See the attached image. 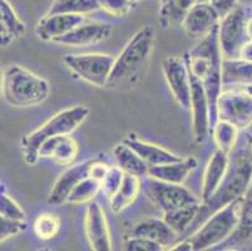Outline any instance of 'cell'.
Returning <instances> with one entry per match:
<instances>
[{
    "instance_id": "23",
    "label": "cell",
    "mask_w": 252,
    "mask_h": 251,
    "mask_svg": "<svg viewBox=\"0 0 252 251\" xmlns=\"http://www.w3.org/2000/svg\"><path fill=\"white\" fill-rule=\"evenodd\" d=\"M27 27L8 0H0V48L8 47L24 36Z\"/></svg>"
},
{
    "instance_id": "46",
    "label": "cell",
    "mask_w": 252,
    "mask_h": 251,
    "mask_svg": "<svg viewBox=\"0 0 252 251\" xmlns=\"http://www.w3.org/2000/svg\"><path fill=\"white\" fill-rule=\"evenodd\" d=\"M161 1H162V5H163V4L169 3V1H171V0H161Z\"/></svg>"
},
{
    "instance_id": "6",
    "label": "cell",
    "mask_w": 252,
    "mask_h": 251,
    "mask_svg": "<svg viewBox=\"0 0 252 251\" xmlns=\"http://www.w3.org/2000/svg\"><path fill=\"white\" fill-rule=\"evenodd\" d=\"M241 204L242 197L211 214L189 238L192 251L208 250L230 239L240 225Z\"/></svg>"
},
{
    "instance_id": "32",
    "label": "cell",
    "mask_w": 252,
    "mask_h": 251,
    "mask_svg": "<svg viewBox=\"0 0 252 251\" xmlns=\"http://www.w3.org/2000/svg\"><path fill=\"white\" fill-rule=\"evenodd\" d=\"M0 215L13 221L25 222V213L20 205L6 192L5 187L0 185Z\"/></svg>"
},
{
    "instance_id": "40",
    "label": "cell",
    "mask_w": 252,
    "mask_h": 251,
    "mask_svg": "<svg viewBox=\"0 0 252 251\" xmlns=\"http://www.w3.org/2000/svg\"><path fill=\"white\" fill-rule=\"evenodd\" d=\"M168 250H172V251H176V250H187V251H192V244L191 241H189V239H185V240H182L181 243H177L176 241L175 244L172 246H169Z\"/></svg>"
},
{
    "instance_id": "21",
    "label": "cell",
    "mask_w": 252,
    "mask_h": 251,
    "mask_svg": "<svg viewBox=\"0 0 252 251\" xmlns=\"http://www.w3.org/2000/svg\"><path fill=\"white\" fill-rule=\"evenodd\" d=\"M197 165L198 162L194 157L181 158L180 161H176V162L152 166L148 169L147 176L150 179L163 181V182L182 185L186 179L189 177V175L196 170Z\"/></svg>"
},
{
    "instance_id": "13",
    "label": "cell",
    "mask_w": 252,
    "mask_h": 251,
    "mask_svg": "<svg viewBox=\"0 0 252 251\" xmlns=\"http://www.w3.org/2000/svg\"><path fill=\"white\" fill-rule=\"evenodd\" d=\"M86 234L92 250H112V239L108 221H107L102 206L95 201H91L87 207Z\"/></svg>"
},
{
    "instance_id": "27",
    "label": "cell",
    "mask_w": 252,
    "mask_h": 251,
    "mask_svg": "<svg viewBox=\"0 0 252 251\" xmlns=\"http://www.w3.org/2000/svg\"><path fill=\"white\" fill-rule=\"evenodd\" d=\"M202 202H194V204L185 205L176 210L163 214V220L171 226V229L178 235H182L193 225Z\"/></svg>"
},
{
    "instance_id": "18",
    "label": "cell",
    "mask_w": 252,
    "mask_h": 251,
    "mask_svg": "<svg viewBox=\"0 0 252 251\" xmlns=\"http://www.w3.org/2000/svg\"><path fill=\"white\" fill-rule=\"evenodd\" d=\"M79 153V147L70 135H61L47 140L39 148V158H49L62 166L73 165Z\"/></svg>"
},
{
    "instance_id": "10",
    "label": "cell",
    "mask_w": 252,
    "mask_h": 251,
    "mask_svg": "<svg viewBox=\"0 0 252 251\" xmlns=\"http://www.w3.org/2000/svg\"><path fill=\"white\" fill-rule=\"evenodd\" d=\"M164 79L178 106L189 109L191 106V78L185 57L172 55L162 63Z\"/></svg>"
},
{
    "instance_id": "1",
    "label": "cell",
    "mask_w": 252,
    "mask_h": 251,
    "mask_svg": "<svg viewBox=\"0 0 252 251\" xmlns=\"http://www.w3.org/2000/svg\"><path fill=\"white\" fill-rule=\"evenodd\" d=\"M189 72L202 82L210 105L212 126L217 121L216 101L223 89L222 84V57L219 43V24L206 36L198 40V44L185 55Z\"/></svg>"
},
{
    "instance_id": "30",
    "label": "cell",
    "mask_w": 252,
    "mask_h": 251,
    "mask_svg": "<svg viewBox=\"0 0 252 251\" xmlns=\"http://www.w3.org/2000/svg\"><path fill=\"white\" fill-rule=\"evenodd\" d=\"M100 191H102V186H100L99 181L91 176H87L70 191L65 204H89L91 201H93V199L97 196Z\"/></svg>"
},
{
    "instance_id": "39",
    "label": "cell",
    "mask_w": 252,
    "mask_h": 251,
    "mask_svg": "<svg viewBox=\"0 0 252 251\" xmlns=\"http://www.w3.org/2000/svg\"><path fill=\"white\" fill-rule=\"evenodd\" d=\"M236 59H240V61H244V62H251L252 63V40L251 39H247L246 41L242 43V45L240 47V49H238Z\"/></svg>"
},
{
    "instance_id": "8",
    "label": "cell",
    "mask_w": 252,
    "mask_h": 251,
    "mask_svg": "<svg viewBox=\"0 0 252 251\" xmlns=\"http://www.w3.org/2000/svg\"><path fill=\"white\" fill-rule=\"evenodd\" d=\"M217 119L228 122L238 131L252 126V96L241 87L222 89L216 101Z\"/></svg>"
},
{
    "instance_id": "16",
    "label": "cell",
    "mask_w": 252,
    "mask_h": 251,
    "mask_svg": "<svg viewBox=\"0 0 252 251\" xmlns=\"http://www.w3.org/2000/svg\"><path fill=\"white\" fill-rule=\"evenodd\" d=\"M92 162L93 160L84 161V162L70 166L69 169L65 170L53 185L49 196H48V204L53 205V206L65 204L70 191L81 182L82 179L88 176Z\"/></svg>"
},
{
    "instance_id": "5",
    "label": "cell",
    "mask_w": 252,
    "mask_h": 251,
    "mask_svg": "<svg viewBox=\"0 0 252 251\" xmlns=\"http://www.w3.org/2000/svg\"><path fill=\"white\" fill-rule=\"evenodd\" d=\"M89 109L86 106L65 108L48 119L47 122L23 137L20 142L22 155L25 163L34 166L39 160V148L47 140L61 135H70L88 117Z\"/></svg>"
},
{
    "instance_id": "24",
    "label": "cell",
    "mask_w": 252,
    "mask_h": 251,
    "mask_svg": "<svg viewBox=\"0 0 252 251\" xmlns=\"http://www.w3.org/2000/svg\"><path fill=\"white\" fill-rule=\"evenodd\" d=\"M223 87H245L252 84V63L240 59H223L222 62Z\"/></svg>"
},
{
    "instance_id": "3",
    "label": "cell",
    "mask_w": 252,
    "mask_h": 251,
    "mask_svg": "<svg viewBox=\"0 0 252 251\" xmlns=\"http://www.w3.org/2000/svg\"><path fill=\"white\" fill-rule=\"evenodd\" d=\"M155 36L152 27H144L130 38L121 54L114 58L107 87L121 89L136 86L147 68Z\"/></svg>"
},
{
    "instance_id": "43",
    "label": "cell",
    "mask_w": 252,
    "mask_h": 251,
    "mask_svg": "<svg viewBox=\"0 0 252 251\" xmlns=\"http://www.w3.org/2000/svg\"><path fill=\"white\" fill-rule=\"evenodd\" d=\"M241 88H244L245 91L247 92V93H250L252 96V84H249V86H245V87H241Z\"/></svg>"
},
{
    "instance_id": "22",
    "label": "cell",
    "mask_w": 252,
    "mask_h": 251,
    "mask_svg": "<svg viewBox=\"0 0 252 251\" xmlns=\"http://www.w3.org/2000/svg\"><path fill=\"white\" fill-rule=\"evenodd\" d=\"M133 235L134 236H143V238L156 241V243L161 244L164 249H168L169 246L173 245L180 236L171 229V226L163 220V217H151L141 221L134 226Z\"/></svg>"
},
{
    "instance_id": "45",
    "label": "cell",
    "mask_w": 252,
    "mask_h": 251,
    "mask_svg": "<svg viewBox=\"0 0 252 251\" xmlns=\"http://www.w3.org/2000/svg\"><path fill=\"white\" fill-rule=\"evenodd\" d=\"M210 0H197V3H208Z\"/></svg>"
},
{
    "instance_id": "38",
    "label": "cell",
    "mask_w": 252,
    "mask_h": 251,
    "mask_svg": "<svg viewBox=\"0 0 252 251\" xmlns=\"http://www.w3.org/2000/svg\"><path fill=\"white\" fill-rule=\"evenodd\" d=\"M108 167L109 166L107 163L102 162V161H94L92 162L91 167H89V172H88V176L93 177V179H98V181H102L103 177L105 176L107 171H108Z\"/></svg>"
},
{
    "instance_id": "26",
    "label": "cell",
    "mask_w": 252,
    "mask_h": 251,
    "mask_svg": "<svg viewBox=\"0 0 252 251\" xmlns=\"http://www.w3.org/2000/svg\"><path fill=\"white\" fill-rule=\"evenodd\" d=\"M116 165L122 170L125 174L133 175L141 177L147 176L148 167L143 160L137 155L136 152L127 146L126 143H119L112 151Z\"/></svg>"
},
{
    "instance_id": "41",
    "label": "cell",
    "mask_w": 252,
    "mask_h": 251,
    "mask_svg": "<svg viewBox=\"0 0 252 251\" xmlns=\"http://www.w3.org/2000/svg\"><path fill=\"white\" fill-rule=\"evenodd\" d=\"M246 36L247 38L252 40V17L250 19H247L246 22Z\"/></svg>"
},
{
    "instance_id": "2",
    "label": "cell",
    "mask_w": 252,
    "mask_h": 251,
    "mask_svg": "<svg viewBox=\"0 0 252 251\" xmlns=\"http://www.w3.org/2000/svg\"><path fill=\"white\" fill-rule=\"evenodd\" d=\"M231 153H233V157H231L230 155V165L221 185L210 200L201 204L200 211L193 224L200 221L202 224L211 214H214L224 205L244 197L245 193L251 187L252 161L250 157L249 144L242 148H237V144H236Z\"/></svg>"
},
{
    "instance_id": "14",
    "label": "cell",
    "mask_w": 252,
    "mask_h": 251,
    "mask_svg": "<svg viewBox=\"0 0 252 251\" xmlns=\"http://www.w3.org/2000/svg\"><path fill=\"white\" fill-rule=\"evenodd\" d=\"M219 22V14L210 3H196L186 11L181 23L189 38L200 40L207 36Z\"/></svg>"
},
{
    "instance_id": "15",
    "label": "cell",
    "mask_w": 252,
    "mask_h": 251,
    "mask_svg": "<svg viewBox=\"0 0 252 251\" xmlns=\"http://www.w3.org/2000/svg\"><path fill=\"white\" fill-rule=\"evenodd\" d=\"M111 34L112 27L107 23L83 22L67 34L57 38L53 43L64 47H86L108 39Z\"/></svg>"
},
{
    "instance_id": "9",
    "label": "cell",
    "mask_w": 252,
    "mask_h": 251,
    "mask_svg": "<svg viewBox=\"0 0 252 251\" xmlns=\"http://www.w3.org/2000/svg\"><path fill=\"white\" fill-rule=\"evenodd\" d=\"M246 22V11L240 5L220 19L219 43L223 59H236L238 49L247 38Z\"/></svg>"
},
{
    "instance_id": "7",
    "label": "cell",
    "mask_w": 252,
    "mask_h": 251,
    "mask_svg": "<svg viewBox=\"0 0 252 251\" xmlns=\"http://www.w3.org/2000/svg\"><path fill=\"white\" fill-rule=\"evenodd\" d=\"M62 61L79 79L92 86L107 87L114 57L103 53H84L64 55Z\"/></svg>"
},
{
    "instance_id": "33",
    "label": "cell",
    "mask_w": 252,
    "mask_h": 251,
    "mask_svg": "<svg viewBox=\"0 0 252 251\" xmlns=\"http://www.w3.org/2000/svg\"><path fill=\"white\" fill-rule=\"evenodd\" d=\"M123 176H125V172L119 169L118 166H109L108 171H107L105 176L100 181L102 191L105 193V196L108 197V199H111L116 193V191L118 190L119 185L122 182Z\"/></svg>"
},
{
    "instance_id": "34",
    "label": "cell",
    "mask_w": 252,
    "mask_h": 251,
    "mask_svg": "<svg viewBox=\"0 0 252 251\" xmlns=\"http://www.w3.org/2000/svg\"><path fill=\"white\" fill-rule=\"evenodd\" d=\"M98 3L99 9H103L112 17H126L134 4L130 0H98Z\"/></svg>"
},
{
    "instance_id": "19",
    "label": "cell",
    "mask_w": 252,
    "mask_h": 251,
    "mask_svg": "<svg viewBox=\"0 0 252 251\" xmlns=\"http://www.w3.org/2000/svg\"><path fill=\"white\" fill-rule=\"evenodd\" d=\"M230 165V155L217 148L212 153L202 179V191H201V201L206 202L212 197L217 188L221 185L224 175L227 172Z\"/></svg>"
},
{
    "instance_id": "4",
    "label": "cell",
    "mask_w": 252,
    "mask_h": 251,
    "mask_svg": "<svg viewBox=\"0 0 252 251\" xmlns=\"http://www.w3.org/2000/svg\"><path fill=\"white\" fill-rule=\"evenodd\" d=\"M49 93L48 80L19 64H11L3 72L1 96L13 107H35L45 102Z\"/></svg>"
},
{
    "instance_id": "12",
    "label": "cell",
    "mask_w": 252,
    "mask_h": 251,
    "mask_svg": "<svg viewBox=\"0 0 252 251\" xmlns=\"http://www.w3.org/2000/svg\"><path fill=\"white\" fill-rule=\"evenodd\" d=\"M189 78H191V106H189V109L192 112L193 140L196 143L201 144L207 140L211 130H212L210 105H208L207 96H206L202 82L198 78L194 77L191 72H189Z\"/></svg>"
},
{
    "instance_id": "37",
    "label": "cell",
    "mask_w": 252,
    "mask_h": 251,
    "mask_svg": "<svg viewBox=\"0 0 252 251\" xmlns=\"http://www.w3.org/2000/svg\"><path fill=\"white\" fill-rule=\"evenodd\" d=\"M208 3L219 14L220 19L238 6V0H210Z\"/></svg>"
},
{
    "instance_id": "42",
    "label": "cell",
    "mask_w": 252,
    "mask_h": 251,
    "mask_svg": "<svg viewBox=\"0 0 252 251\" xmlns=\"http://www.w3.org/2000/svg\"><path fill=\"white\" fill-rule=\"evenodd\" d=\"M3 72H4V71H1V69H0V100L3 98V96H1V86H3Z\"/></svg>"
},
{
    "instance_id": "47",
    "label": "cell",
    "mask_w": 252,
    "mask_h": 251,
    "mask_svg": "<svg viewBox=\"0 0 252 251\" xmlns=\"http://www.w3.org/2000/svg\"><path fill=\"white\" fill-rule=\"evenodd\" d=\"M130 1H133V3H137V1H139V0H130Z\"/></svg>"
},
{
    "instance_id": "48",
    "label": "cell",
    "mask_w": 252,
    "mask_h": 251,
    "mask_svg": "<svg viewBox=\"0 0 252 251\" xmlns=\"http://www.w3.org/2000/svg\"><path fill=\"white\" fill-rule=\"evenodd\" d=\"M251 186H252V183H251Z\"/></svg>"
},
{
    "instance_id": "28",
    "label": "cell",
    "mask_w": 252,
    "mask_h": 251,
    "mask_svg": "<svg viewBox=\"0 0 252 251\" xmlns=\"http://www.w3.org/2000/svg\"><path fill=\"white\" fill-rule=\"evenodd\" d=\"M211 133L214 136V141L216 143L217 148L230 155L236 147V144H237L240 131L228 122L217 119L214 126H212Z\"/></svg>"
},
{
    "instance_id": "29",
    "label": "cell",
    "mask_w": 252,
    "mask_h": 251,
    "mask_svg": "<svg viewBox=\"0 0 252 251\" xmlns=\"http://www.w3.org/2000/svg\"><path fill=\"white\" fill-rule=\"evenodd\" d=\"M99 9L98 0H53L48 14L87 15Z\"/></svg>"
},
{
    "instance_id": "11",
    "label": "cell",
    "mask_w": 252,
    "mask_h": 251,
    "mask_svg": "<svg viewBox=\"0 0 252 251\" xmlns=\"http://www.w3.org/2000/svg\"><path fill=\"white\" fill-rule=\"evenodd\" d=\"M148 196L162 214H167L178 207L194 202H202L185 186L168 183L151 179L148 183Z\"/></svg>"
},
{
    "instance_id": "36",
    "label": "cell",
    "mask_w": 252,
    "mask_h": 251,
    "mask_svg": "<svg viewBox=\"0 0 252 251\" xmlns=\"http://www.w3.org/2000/svg\"><path fill=\"white\" fill-rule=\"evenodd\" d=\"M25 230V222L13 221L0 215V243L14 238Z\"/></svg>"
},
{
    "instance_id": "35",
    "label": "cell",
    "mask_w": 252,
    "mask_h": 251,
    "mask_svg": "<svg viewBox=\"0 0 252 251\" xmlns=\"http://www.w3.org/2000/svg\"><path fill=\"white\" fill-rule=\"evenodd\" d=\"M126 250L129 251H163L164 248L161 244L150 240L143 236H132L126 241Z\"/></svg>"
},
{
    "instance_id": "17",
    "label": "cell",
    "mask_w": 252,
    "mask_h": 251,
    "mask_svg": "<svg viewBox=\"0 0 252 251\" xmlns=\"http://www.w3.org/2000/svg\"><path fill=\"white\" fill-rule=\"evenodd\" d=\"M83 22H86V15L79 14H47L36 24L35 34L42 40L54 41Z\"/></svg>"
},
{
    "instance_id": "25",
    "label": "cell",
    "mask_w": 252,
    "mask_h": 251,
    "mask_svg": "<svg viewBox=\"0 0 252 251\" xmlns=\"http://www.w3.org/2000/svg\"><path fill=\"white\" fill-rule=\"evenodd\" d=\"M139 188H141V177L125 174L118 190L109 199L112 211L118 214L129 207L138 196Z\"/></svg>"
},
{
    "instance_id": "31",
    "label": "cell",
    "mask_w": 252,
    "mask_h": 251,
    "mask_svg": "<svg viewBox=\"0 0 252 251\" xmlns=\"http://www.w3.org/2000/svg\"><path fill=\"white\" fill-rule=\"evenodd\" d=\"M34 234L43 241L56 239L61 231V220L52 214H42L34 221Z\"/></svg>"
},
{
    "instance_id": "44",
    "label": "cell",
    "mask_w": 252,
    "mask_h": 251,
    "mask_svg": "<svg viewBox=\"0 0 252 251\" xmlns=\"http://www.w3.org/2000/svg\"><path fill=\"white\" fill-rule=\"evenodd\" d=\"M249 147H250V157H251V161H252V140H251V142H250Z\"/></svg>"
},
{
    "instance_id": "20",
    "label": "cell",
    "mask_w": 252,
    "mask_h": 251,
    "mask_svg": "<svg viewBox=\"0 0 252 251\" xmlns=\"http://www.w3.org/2000/svg\"><path fill=\"white\" fill-rule=\"evenodd\" d=\"M123 143H126L129 148L133 149L137 155L146 162L148 167L176 162V161H180L182 158L181 156L176 155V153L163 148V147L143 141L133 133H129L125 138Z\"/></svg>"
}]
</instances>
